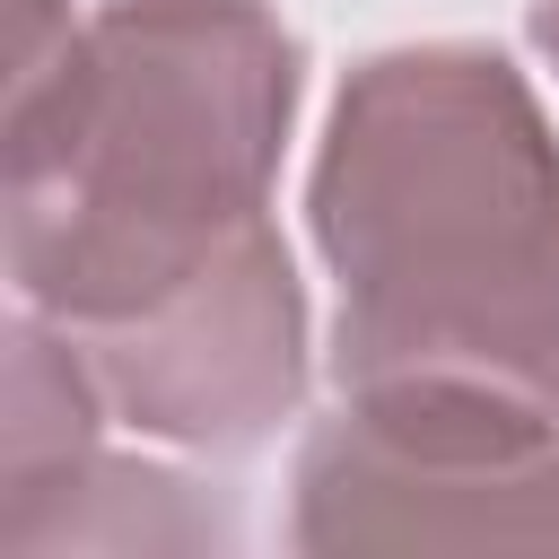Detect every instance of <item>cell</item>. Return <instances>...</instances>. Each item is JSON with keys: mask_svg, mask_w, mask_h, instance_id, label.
<instances>
[{"mask_svg": "<svg viewBox=\"0 0 559 559\" xmlns=\"http://www.w3.org/2000/svg\"><path fill=\"white\" fill-rule=\"evenodd\" d=\"M306 52L262 0H17L0 236L140 437L245 454L306 402V288L271 227Z\"/></svg>", "mask_w": 559, "mask_h": 559, "instance_id": "obj_1", "label": "cell"}, {"mask_svg": "<svg viewBox=\"0 0 559 559\" xmlns=\"http://www.w3.org/2000/svg\"><path fill=\"white\" fill-rule=\"evenodd\" d=\"M306 218L341 280V393L489 384L559 419V131L507 52H367L341 79Z\"/></svg>", "mask_w": 559, "mask_h": 559, "instance_id": "obj_2", "label": "cell"}, {"mask_svg": "<svg viewBox=\"0 0 559 559\" xmlns=\"http://www.w3.org/2000/svg\"><path fill=\"white\" fill-rule=\"evenodd\" d=\"M288 542L349 550H559V419L489 384H349L297 445Z\"/></svg>", "mask_w": 559, "mask_h": 559, "instance_id": "obj_3", "label": "cell"}, {"mask_svg": "<svg viewBox=\"0 0 559 559\" xmlns=\"http://www.w3.org/2000/svg\"><path fill=\"white\" fill-rule=\"evenodd\" d=\"M533 44H542V61L559 70V0H533Z\"/></svg>", "mask_w": 559, "mask_h": 559, "instance_id": "obj_4", "label": "cell"}]
</instances>
